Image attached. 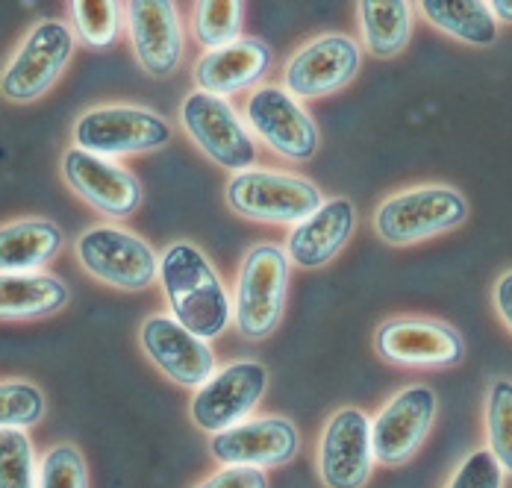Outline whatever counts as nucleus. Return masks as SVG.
<instances>
[{
    "mask_svg": "<svg viewBox=\"0 0 512 488\" xmlns=\"http://www.w3.org/2000/svg\"><path fill=\"white\" fill-rule=\"evenodd\" d=\"M489 9H492L495 21L512 24V0H489Z\"/></svg>",
    "mask_w": 512,
    "mask_h": 488,
    "instance_id": "34",
    "label": "nucleus"
},
{
    "mask_svg": "<svg viewBox=\"0 0 512 488\" xmlns=\"http://www.w3.org/2000/svg\"><path fill=\"white\" fill-rule=\"evenodd\" d=\"M374 350L386 362L407 368H451L465 356L460 333L430 318H392L380 324Z\"/></svg>",
    "mask_w": 512,
    "mask_h": 488,
    "instance_id": "17",
    "label": "nucleus"
},
{
    "mask_svg": "<svg viewBox=\"0 0 512 488\" xmlns=\"http://www.w3.org/2000/svg\"><path fill=\"white\" fill-rule=\"evenodd\" d=\"M171 142V124L145 106L112 103L89 109L74 124V147L106 159L151 153Z\"/></svg>",
    "mask_w": 512,
    "mask_h": 488,
    "instance_id": "7",
    "label": "nucleus"
},
{
    "mask_svg": "<svg viewBox=\"0 0 512 488\" xmlns=\"http://www.w3.org/2000/svg\"><path fill=\"white\" fill-rule=\"evenodd\" d=\"M468 218L465 197L451 186H418L386 197L374 212V233L386 244L410 247L457 230Z\"/></svg>",
    "mask_w": 512,
    "mask_h": 488,
    "instance_id": "3",
    "label": "nucleus"
},
{
    "mask_svg": "<svg viewBox=\"0 0 512 488\" xmlns=\"http://www.w3.org/2000/svg\"><path fill=\"white\" fill-rule=\"evenodd\" d=\"M130 45L145 74L171 77L183 62V18L174 0H127Z\"/></svg>",
    "mask_w": 512,
    "mask_h": 488,
    "instance_id": "18",
    "label": "nucleus"
},
{
    "mask_svg": "<svg viewBox=\"0 0 512 488\" xmlns=\"http://www.w3.org/2000/svg\"><path fill=\"white\" fill-rule=\"evenodd\" d=\"M495 309H498V315H501V321L507 324L512 330V271L507 274H501L498 277V283H495Z\"/></svg>",
    "mask_w": 512,
    "mask_h": 488,
    "instance_id": "33",
    "label": "nucleus"
},
{
    "mask_svg": "<svg viewBox=\"0 0 512 488\" xmlns=\"http://www.w3.org/2000/svg\"><path fill=\"white\" fill-rule=\"evenodd\" d=\"M362 65V50L342 33L312 39L286 62V89L298 100H318L342 92Z\"/></svg>",
    "mask_w": 512,
    "mask_h": 488,
    "instance_id": "14",
    "label": "nucleus"
},
{
    "mask_svg": "<svg viewBox=\"0 0 512 488\" xmlns=\"http://www.w3.org/2000/svg\"><path fill=\"white\" fill-rule=\"evenodd\" d=\"M36 488H89V468L74 444H56L39 462Z\"/></svg>",
    "mask_w": 512,
    "mask_h": 488,
    "instance_id": "30",
    "label": "nucleus"
},
{
    "mask_svg": "<svg viewBox=\"0 0 512 488\" xmlns=\"http://www.w3.org/2000/svg\"><path fill=\"white\" fill-rule=\"evenodd\" d=\"M448 488H504V468L492 456V450H474L462 459Z\"/></svg>",
    "mask_w": 512,
    "mask_h": 488,
    "instance_id": "31",
    "label": "nucleus"
},
{
    "mask_svg": "<svg viewBox=\"0 0 512 488\" xmlns=\"http://www.w3.org/2000/svg\"><path fill=\"white\" fill-rule=\"evenodd\" d=\"M439 397L430 386H407L401 389L371 421V447L374 462L386 468L407 465L421 450L433 421H436Z\"/></svg>",
    "mask_w": 512,
    "mask_h": 488,
    "instance_id": "10",
    "label": "nucleus"
},
{
    "mask_svg": "<svg viewBox=\"0 0 512 488\" xmlns=\"http://www.w3.org/2000/svg\"><path fill=\"white\" fill-rule=\"evenodd\" d=\"M74 253L89 277L118 292H145L159 277L154 247L124 227H89L74 244Z\"/></svg>",
    "mask_w": 512,
    "mask_h": 488,
    "instance_id": "5",
    "label": "nucleus"
},
{
    "mask_svg": "<svg viewBox=\"0 0 512 488\" xmlns=\"http://www.w3.org/2000/svg\"><path fill=\"white\" fill-rule=\"evenodd\" d=\"M274 53L262 39H236L224 48L206 50L195 65V83L201 92L230 98L256 86L268 68Z\"/></svg>",
    "mask_w": 512,
    "mask_h": 488,
    "instance_id": "20",
    "label": "nucleus"
},
{
    "mask_svg": "<svg viewBox=\"0 0 512 488\" xmlns=\"http://www.w3.org/2000/svg\"><path fill=\"white\" fill-rule=\"evenodd\" d=\"M268 386V368L256 359L224 365L192 397V421L204 433H221L251 418Z\"/></svg>",
    "mask_w": 512,
    "mask_h": 488,
    "instance_id": "9",
    "label": "nucleus"
},
{
    "mask_svg": "<svg viewBox=\"0 0 512 488\" xmlns=\"http://www.w3.org/2000/svg\"><path fill=\"white\" fill-rule=\"evenodd\" d=\"M74 33L83 45L103 50L115 45L124 21L121 0H71Z\"/></svg>",
    "mask_w": 512,
    "mask_h": 488,
    "instance_id": "26",
    "label": "nucleus"
},
{
    "mask_svg": "<svg viewBox=\"0 0 512 488\" xmlns=\"http://www.w3.org/2000/svg\"><path fill=\"white\" fill-rule=\"evenodd\" d=\"M145 356L177 386L201 389L215 374V353L206 339L186 330L174 315H148L139 330Z\"/></svg>",
    "mask_w": 512,
    "mask_h": 488,
    "instance_id": "15",
    "label": "nucleus"
},
{
    "mask_svg": "<svg viewBox=\"0 0 512 488\" xmlns=\"http://www.w3.org/2000/svg\"><path fill=\"white\" fill-rule=\"evenodd\" d=\"M301 450L298 427L289 418H245L236 427L212 433L209 453L221 465H245V468H280L289 465Z\"/></svg>",
    "mask_w": 512,
    "mask_h": 488,
    "instance_id": "16",
    "label": "nucleus"
},
{
    "mask_svg": "<svg viewBox=\"0 0 512 488\" xmlns=\"http://www.w3.org/2000/svg\"><path fill=\"white\" fill-rule=\"evenodd\" d=\"M39 462L27 430H0V488H36Z\"/></svg>",
    "mask_w": 512,
    "mask_h": 488,
    "instance_id": "27",
    "label": "nucleus"
},
{
    "mask_svg": "<svg viewBox=\"0 0 512 488\" xmlns=\"http://www.w3.org/2000/svg\"><path fill=\"white\" fill-rule=\"evenodd\" d=\"M62 177L74 195L115 221L136 215L145 197L139 177L130 168L80 147H71L62 156Z\"/></svg>",
    "mask_w": 512,
    "mask_h": 488,
    "instance_id": "12",
    "label": "nucleus"
},
{
    "mask_svg": "<svg viewBox=\"0 0 512 488\" xmlns=\"http://www.w3.org/2000/svg\"><path fill=\"white\" fill-rule=\"evenodd\" d=\"M486 436L489 450L504 468V474H512V380H495L489 389Z\"/></svg>",
    "mask_w": 512,
    "mask_h": 488,
    "instance_id": "28",
    "label": "nucleus"
},
{
    "mask_svg": "<svg viewBox=\"0 0 512 488\" xmlns=\"http://www.w3.org/2000/svg\"><path fill=\"white\" fill-rule=\"evenodd\" d=\"M418 6L436 30L465 45L489 48L498 39V21L486 0H418Z\"/></svg>",
    "mask_w": 512,
    "mask_h": 488,
    "instance_id": "23",
    "label": "nucleus"
},
{
    "mask_svg": "<svg viewBox=\"0 0 512 488\" xmlns=\"http://www.w3.org/2000/svg\"><path fill=\"white\" fill-rule=\"evenodd\" d=\"M354 230H357L354 200L330 197L309 218L292 227V233L286 239L289 262L298 268H307V271L324 268L345 250Z\"/></svg>",
    "mask_w": 512,
    "mask_h": 488,
    "instance_id": "19",
    "label": "nucleus"
},
{
    "mask_svg": "<svg viewBox=\"0 0 512 488\" xmlns=\"http://www.w3.org/2000/svg\"><path fill=\"white\" fill-rule=\"evenodd\" d=\"M245 0H195L192 33L206 50L224 48L242 39Z\"/></svg>",
    "mask_w": 512,
    "mask_h": 488,
    "instance_id": "25",
    "label": "nucleus"
},
{
    "mask_svg": "<svg viewBox=\"0 0 512 488\" xmlns=\"http://www.w3.org/2000/svg\"><path fill=\"white\" fill-rule=\"evenodd\" d=\"M227 206L248 221L259 224H301L321 203L324 195L315 183L298 174L271 171V168H245L236 171L227 183Z\"/></svg>",
    "mask_w": 512,
    "mask_h": 488,
    "instance_id": "4",
    "label": "nucleus"
},
{
    "mask_svg": "<svg viewBox=\"0 0 512 488\" xmlns=\"http://www.w3.org/2000/svg\"><path fill=\"white\" fill-rule=\"evenodd\" d=\"M245 115L251 130L277 156L292 162H309L318 153V127L304 103L286 86H259L245 106Z\"/></svg>",
    "mask_w": 512,
    "mask_h": 488,
    "instance_id": "11",
    "label": "nucleus"
},
{
    "mask_svg": "<svg viewBox=\"0 0 512 488\" xmlns=\"http://www.w3.org/2000/svg\"><path fill=\"white\" fill-rule=\"evenodd\" d=\"M65 247V233L48 218H21L0 227V274L48 268Z\"/></svg>",
    "mask_w": 512,
    "mask_h": 488,
    "instance_id": "21",
    "label": "nucleus"
},
{
    "mask_svg": "<svg viewBox=\"0 0 512 488\" xmlns=\"http://www.w3.org/2000/svg\"><path fill=\"white\" fill-rule=\"evenodd\" d=\"M42 418H45V394L39 386L24 380L0 383V430L6 427L30 430Z\"/></svg>",
    "mask_w": 512,
    "mask_h": 488,
    "instance_id": "29",
    "label": "nucleus"
},
{
    "mask_svg": "<svg viewBox=\"0 0 512 488\" xmlns=\"http://www.w3.org/2000/svg\"><path fill=\"white\" fill-rule=\"evenodd\" d=\"M71 300L68 286L45 271L0 274V321L45 318L65 309Z\"/></svg>",
    "mask_w": 512,
    "mask_h": 488,
    "instance_id": "22",
    "label": "nucleus"
},
{
    "mask_svg": "<svg viewBox=\"0 0 512 488\" xmlns=\"http://www.w3.org/2000/svg\"><path fill=\"white\" fill-rule=\"evenodd\" d=\"M289 280H292V262L286 247L259 242L245 253L236 274V286L230 294L233 324L245 339L262 342L280 327Z\"/></svg>",
    "mask_w": 512,
    "mask_h": 488,
    "instance_id": "2",
    "label": "nucleus"
},
{
    "mask_svg": "<svg viewBox=\"0 0 512 488\" xmlns=\"http://www.w3.org/2000/svg\"><path fill=\"white\" fill-rule=\"evenodd\" d=\"M159 286L171 315L201 339H218L233 324V300L206 253L192 242L168 244L159 253Z\"/></svg>",
    "mask_w": 512,
    "mask_h": 488,
    "instance_id": "1",
    "label": "nucleus"
},
{
    "mask_svg": "<svg viewBox=\"0 0 512 488\" xmlns=\"http://www.w3.org/2000/svg\"><path fill=\"white\" fill-rule=\"evenodd\" d=\"M198 488H268V477H265L262 468L221 465V471H215Z\"/></svg>",
    "mask_w": 512,
    "mask_h": 488,
    "instance_id": "32",
    "label": "nucleus"
},
{
    "mask_svg": "<svg viewBox=\"0 0 512 488\" xmlns=\"http://www.w3.org/2000/svg\"><path fill=\"white\" fill-rule=\"evenodd\" d=\"M359 27L371 56H398L410 45L412 36L410 0H359Z\"/></svg>",
    "mask_w": 512,
    "mask_h": 488,
    "instance_id": "24",
    "label": "nucleus"
},
{
    "mask_svg": "<svg viewBox=\"0 0 512 488\" xmlns=\"http://www.w3.org/2000/svg\"><path fill=\"white\" fill-rule=\"evenodd\" d=\"M180 121L186 136L204 150L209 162H215L224 171H245L254 168L256 145L251 130L239 118V112L227 103V98L192 92L183 100Z\"/></svg>",
    "mask_w": 512,
    "mask_h": 488,
    "instance_id": "8",
    "label": "nucleus"
},
{
    "mask_svg": "<svg viewBox=\"0 0 512 488\" xmlns=\"http://www.w3.org/2000/svg\"><path fill=\"white\" fill-rule=\"evenodd\" d=\"M74 30L65 21H39L0 74V95L12 103L45 98L74 56Z\"/></svg>",
    "mask_w": 512,
    "mask_h": 488,
    "instance_id": "6",
    "label": "nucleus"
},
{
    "mask_svg": "<svg viewBox=\"0 0 512 488\" xmlns=\"http://www.w3.org/2000/svg\"><path fill=\"white\" fill-rule=\"evenodd\" d=\"M374 471L371 418L357 409H336L321 433L318 474L327 488H365Z\"/></svg>",
    "mask_w": 512,
    "mask_h": 488,
    "instance_id": "13",
    "label": "nucleus"
}]
</instances>
